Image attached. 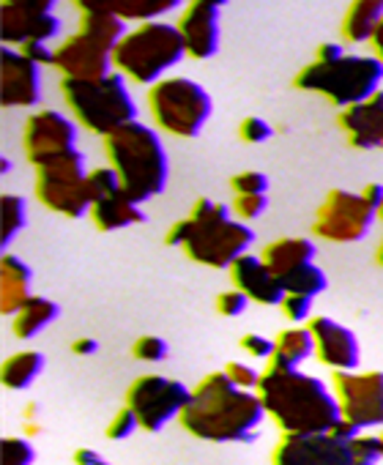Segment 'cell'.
Segmentation results:
<instances>
[{"mask_svg":"<svg viewBox=\"0 0 383 465\" xmlns=\"http://www.w3.org/2000/svg\"><path fill=\"white\" fill-rule=\"evenodd\" d=\"M266 405L258 391L236 386L225 370L206 375L181 413V427L209 443H247L260 435Z\"/></svg>","mask_w":383,"mask_h":465,"instance_id":"cell-1","label":"cell"},{"mask_svg":"<svg viewBox=\"0 0 383 465\" xmlns=\"http://www.w3.org/2000/svg\"><path fill=\"white\" fill-rule=\"evenodd\" d=\"M258 394L269 419L282 430V435L326 432L342 424L334 386H326L320 378L304 372L301 367L269 364L263 370Z\"/></svg>","mask_w":383,"mask_h":465,"instance_id":"cell-2","label":"cell"},{"mask_svg":"<svg viewBox=\"0 0 383 465\" xmlns=\"http://www.w3.org/2000/svg\"><path fill=\"white\" fill-rule=\"evenodd\" d=\"M164 242L183 250L189 261L201 266L231 272V266L255 244V232L250 222L236 219L231 205L201 197L186 219L170 227Z\"/></svg>","mask_w":383,"mask_h":465,"instance_id":"cell-3","label":"cell"},{"mask_svg":"<svg viewBox=\"0 0 383 465\" xmlns=\"http://www.w3.org/2000/svg\"><path fill=\"white\" fill-rule=\"evenodd\" d=\"M104 153L110 167L121 175L126 194L137 203L159 197L170 178V159L162 143V134L140 121L126 124L123 129L104 137Z\"/></svg>","mask_w":383,"mask_h":465,"instance_id":"cell-4","label":"cell"},{"mask_svg":"<svg viewBox=\"0 0 383 465\" xmlns=\"http://www.w3.org/2000/svg\"><path fill=\"white\" fill-rule=\"evenodd\" d=\"M293 85L304 94L329 99L339 110H348L383 91V61L378 55L361 53L315 58L293 77Z\"/></svg>","mask_w":383,"mask_h":465,"instance_id":"cell-5","label":"cell"},{"mask_svg":"<svg viewBox=\"0 0 383 465\" xmlns=\"http://www.w3.org/2000/svg\"><path fill=\"white\" fill-rule=\"evenodd\" d=\"M383 460L378 435L339 424L326 432L282 435L271 465H378Z\"/></svg>","mask_w":383,"mask_h":465,"instance_id":"cell-6","label":"cell"},{"mask_svg":"<svg viewBox=\"0 0 383 465\" xmlns=\"http://www.w3.org/2000/svg\"><path fill=\"white\" fill-rule=\"evenodd\" d=\"M61 94L72 118L99 137H110L113 132L137 121V102L129 91V80L121 72L99 80L64 77Z\"/></svg>","mask_w":383,"mask_h":465,"instance_id":"cell-7","label":"cell"},{"mask_svg":"<svg viewBox=\"0 0 383 465\" xmlns=\"http://www.w3.org/2000/svg\"><path fill=\"white\" fill-rule=\"evenodd\" d=\"M126 34V23L118 15H83L77 31L55 47V69L69 80L107 77L115 72L113 53Z\"/></svg>","mask_w":383,"mask_h":465,"instance_id":"cell-8","label":"cell"},{"mask_svg":"<svg viewBox=\"0 0 383 465\" xmlns=\"http://www.w3.org/2000/svg\"><path fill=\"white\" fill-rule=\"evenodd\" d=\"M186 58V45L178 25L164 20L140 23L132 28L113 53L115 72H121L129 83L156 85L164 80L181 61Z\"/></svg>","mask_w":383,"mask_h":465,"instance_id":"cell-9","label":"cell"},{"mask_svg":"<svg viewBox=\"0 0 383 465\" xmlns=\"http://www.w3.org/2000/svg\"><path fill=\"white\" fill-rule=\"evenodd\" d=\"M148 110L153 124L172 137L192 140L211 118L214 102L209 91L189 77H164L148 91Z\"/></svg>","mask_w":383,"mask_h":465,"instance_id":"cell-10","label":"cell"},{"mask_svg":"<svg viewBox=\"0 0 383 465\" xmlns=\"http://www.w3.org/2000/svg\"><path fill=\"white\" fill-rule=\"evenodd\" d=\"M88 159L80 148L53 156L36 167V197L50 211L83 219L91 216V189H88Z\"/></svg>","mask_w":383,"mask_h":465,"instance_id":"cell-11","label":"cell"},{"mask_svg":"<svg viewBox=\"0 0 383 465\" xmlns=\"http://www.w3.org/2000/svg\"><path fill=\"white\" fill-rule=\"evenodd\" d=\"M189 400L192 389L167 375H140L126 391V405L137 413L142 430L148 432H162L172 419H181Z\"/></svg>","mask_w":383,"mask_h":465,"instance_id":"cell-12","label":"cell"},{"mask_svg":"<svg viewBox=\"0 0 383 465\" xmlns=\"http://www.w3.org/2000/svg\"><path fill=\"white\" fill-rule=\"evenodd\" d=\"M378 219V208L364 200L361 192L334 189L315 219V236L331 244H358L369 236Z\"/></svg>","mask_w":383,"mask_h":465,"instance_id":"cell-13","label":"cell"},{"mask_svg":"<svg viewBox=\"0 0 383 465\" xmlns=\"http://www.w3.org/2000/svg\"><path fill=\"white\" fill-rule=\"evenodd\" d=\"M331 386L345 424L361 432L383 430V372H334Z\"/></svg>","mask_w":383,"mask_h":465,"instance_id":"cell-14","label":"cell"},{"mask_svg":"<svg viewBox=\"0 0 383 465\" xmlns=\"http://www.w3.org/2000/svg\"><path fill=\"white\" fill-rule=\"evenodd\" d=\"M23 145L28 162L39 167L42 162L77 148V121L61 115L58 110H36L25 121Z\"/></svg>","mask_w":383,"mask_h":465,"instance_id":"cell-15","label":"cell"},{"mask_svg":"<svg viewBox=\"0 0 383 465\" xmlns=\"http://www.w3.org/2000/svg\"><path fill=\"white\" fill-rule=\"evenodd\" d=\"M0 102L9 110L42 102V66L17 47H6L0 58Z\"/></svg>","mask_w":383,"mask_h":465,"instance_id":"cell-16","label":"cell"},{"mask_svg":"<svg viewBox=\"0 0 383 465\" xmlns=\"http://www.w3.org/2000/svg\"><path fill=\"white\" fill-rule=\"evenodd\" d=\"M315 334V356L334 372H353L361 364L358 337L329 315H318L307 323Z\"/></svg>","mask_w":383,"mask_h":465,"instance_id":"cell-17","label":"cell"},{"mask_svg":"<svg viewBox=\"0 0 383 465\" xmlns=\"http://www.w3.org/2000/svg\"><path fill=\"white\" fill-rule=\"evenodd\" d=\"M228 274L233 280V288L244 291L250 302H258L263 307H282L288 296L282 277L263 261V255H241Z\"/></svg>","mask_w":383,"mask_h":465,"instance_id":"cell-18","label":"cell"},{"mask_svg":"<svg viewBox=\"0 0 383 465\" xmlns=\"http://www.w3.org/2000/svg\"><path fill=\"white\" fill-rule=\"evenodd\" d=\"M220 12L222 9L217 6L192 4L189 0V6L175 23L186 45V58L209 61L220 53Z\"/></svg>","mask_w":383,"mask_h":465,"instance_id":"cell-19","label":"cell"},{"mask_svg":"<svg viewBox=\"0 0 383 465\" xmlns=\"http://www.w3.org/2000/svg\"><path fill=\"white\" fill-rule=\"evenodd\" d=\"M339 129L358 151L383 148V91L339 113Z\"/></svg>","mask_w":383,"mask_h":465,"instance_id":"cell-20","label":"cell"},{"mask_svg":"<svg viewBox=\"0 0 383 465\" xmlns=\"http://www.w3.org/2000/svg\"><path fill=\"white\" fill-rule=\"evenodd\" d=\"M64 23L55 15H36L15 6L0 9V34L6 47H23L28 42H53L61 36Z\"/></svg>","mask_w":383,"mask_h":465,"instance_id":"cell-21","label":"cell"},{"mask_svg":"<svg viewBox=\"0 0 383 465\" xmlns=\"http://www.w3.org/2000/svg\"><path fill=\"white\" fill-rule=\"evenodd\" d=\"M72 4L83 12H110L118 15L123 23H153L175 9H181L183 0H72Z\"/></svg>","mask_w":383,"mask_h":465,"instance_id":"cell-22","label":"cell"},{"mask_svg":"<svg viewBox=\"0 0 383 465\" xmlns=\"http://www.w3.org/2000/svg\"><path fill=\"white\" fill-rule=\"evenodd\" d=\"M31 285H34L31 266L23 258L6 252L4 261H0V310H4L6 318H15L23 310V304L34 296Z\"/></svg>","mask_w":383,"mask_h":465,"instance_id":"cell-23","label":"cell"},{"mask_svg":"<svg viewBox=\"0 0 383 465\" xmlns=\"http://www.w3.org/2000/svg\"><path fill=\"white\" fill-rule=\"evenodd\" d=\"M91 219L99 230L113 232V230H123V227H134L142 224L148 219V213L142 211V203H137L132 194H126V189L102 197L91 205Z\"/></svg>","mask_w":383,"mask_h":465,"instance_id":"cell-24","label":"cell"},{"mask_svg":"<svg viewBox=\"0 0 383 465\" xmlns=\"http://www.w3.org/2000/svg\"><path fill=\"white\" fill-rule=\"evenodd\" d=\"M383 23V0H353L342 17V36L348 45L372 42Z\"/></svg>","mask_w":383,"mask_h":465,"instance_id":"cell-25","label":"cell"},{"mask_svg":"<svg viewBox=\"0 0 383 465\" xmlns=\"http://www.w3.org/2000/svg\"><path fill=\"white\" fill-rule=\"evenodd\" d=\"M58 315H61V307L53 299H47V296H31L23 304V310L15 315L12 331H15L17 340H25V342L28 340H36L42 331H47L58 321Z\"/></svg>","mask_w":383,"mask_h":465,"instance_id":"cell-26","label":"cell"},{"mask_svg":"<svg viewBox=\"0 0 383 465\" xmlns=\"http://www.w3.org/2000/svg\"><path fill=\"white\" fill-rule=\"evenodd\" d=\"M315 255H318V247L312 239H280L263 250V261L280 277H285L288 272H293L304 263H315Z\"/></svg>","mask_w":383,"mask_h":465,"instance_id":"cell-27","label":"cell"},{"mask_svg":"<svg viewBox=\"0 0 383 465\" xmlns=\"http://www.w3.org/2000/svg\"><path fill=\"white\" fill-rule=\"evenodd\" d=\"M274 340H277V351H274V359L269 364L299 367L301 361H307L309 356H315V334H312L309 326L285 329Z\"/></svg>","mask_w":383,"mask_h":465,"instance_id":"cell-28","label":"cell"},{"mask_svg":"<svg viewBox=\"0 0 383 465\" xmlns=\"http://www.w3.org/2000/svg\"><path fill=\"white\" fill-rule=\"evenodd\" d=\"M44 364H47L44 353H39V351H20V353L9 356L4 361V372H0V378H4V386L9 391H25L44 372Z\"/></svg>","mask_w":383,"mask_h":465,"instance_id":"cell-29","label":"cell"},{"mask_svg":"<svg viewBox=\"0 0 383 465\" xmlns=\"http://www.w3.org/2000/svg\"><path fill=\"white\" fill-rule=\"evenodd\" d=\"M0 208H4L0 211V216H4V236H0V244H4V250H9L28 224V200L23 194L6 192L4 200H0Z\"/></svg>","mask_w":383,"mask_h":465,"instance_id":"cell-30","label":"cell"},{"mask_svg":"<svg viewBox=\"0 0 383 465\" xmlns=\"http://www.w3.org/2000/svg\"><path fill=\"white\" fill-rule=\"evenodd\" d=\"M282 282H285L288 293H299V296H309V299H318L329 288L326 272L318 263H304V266L288 272L282 277Z\"/></svg>","mask_w":383,"mask_h":465,"instance_id":"cell-31","label":"cell"},{"mask_svg":"<svg viewBox=\"0 0 383 465\" xmlns=\"http://www.w3.org/2000/svg\"><path fill=\"white\" fill-rule=\"evenodd\" d=\"M88 189H91V200L96 203V200H102V197H110V194L121 192L123 183H121V175L107 164V167L91 170V175H88Z\"/></svg>","mask_w":383,"mask_h":465,"instance_id":"cell-32","label":"cell"},{"mask_svg":"<svg viewBox=\"0 0 383 465\" xmlns=\"http://www.w3.org/2000/svg\"><path fill=\"white\" fill-rule=\"evenodd\" d=\"M236 219L241 222H255L269 211V194H236V200L231 203Z\"/></svg>","mask_w":383,"mask_h":465,"instance_id":"cell-33","label":"cell"},{"mask_svg":"<svg viewBox=\"0 0 383 465\" xmlns=\"http://www.w3.org/2000/svg\"><path fill=\"white\" fill-rule=\"evenodd\" d=\"M36 449L28 438L9 435L4 438V465H34Z\"/></svg>","mask_w":383,"mask_h":465,"instance_id":"cell-34","label":"cell"},{"mask_svg":"<svg viewBox=\"0 0 383 465\" xmlns=\"http://www.w3.org/2000/svg\"><path fill=\"white\" fill-rule=\"evenodd\" d=\"M231 186H233L236 194H269L271 181L260 170H244V173L231 178Z\"/></svg>","mask_w":383,"mask_h":465,"instance_id":"cell-35","label":"cell"},{"mask_svg":"<svg viewBox=\"0 0 383 465\" xmlns=\"http://www.w3.org/2000/svg\"><path fill=\"white\" fill-rule=\"evenodd\" d=\"M132 353H134V359H140V361H164L167 356H170V345L162 340V337H156V334H142L137 342H134V348H132Z\"/></svg>","mask_w":383,"mask_h":465,"instance_id":"cell-36","label":"cell"},{"mask_svg":"<svg viewBox=\"0 0 383 465\" xmlns=\"http://www.w3.org/2000/svg\"><path fill=\"white\" fill-rule=\"evenodd\" d=\"M137 430H142L137 413H134L129 405H123V408L113 416V421H110V427H107V438H110V440H126V438H132Z\"/></svg>","mask_w":383,"mask_h":465,"instance_id":"cell-37","label":"cell"},{"mask_svg":"<svg viewBox=\"0 0 383 465\" xmlns=\"http://www.w3.org/2000/svg\"><path fill=\"white\" fill-rule=\"evenodd\" d=\"M239 137H241L244 143H250V145H260V143H266V140L274 137V129H271V124H269L266 118H260V115H247V118L239 124Z\"/></svg>","mask_w":383,"mask_h":465,"instance_id":"cell-38","label":"cell"},{"mask_svg":"<svg viewBox=\"0 0 383 465\" xmlns=\"http://www.w3.org/2000/svg\"><path fill=\"white\" fill-rule=\"evenodd\" d=\"M225 375H228L236 386L252 389V391H258L260 378H263V372H258L252 364H244V361H228V364H225Z\"/></svg>","mask_w":383,"mask_h":465,"instance_id":"cell-39","label":"cell"},{"mask_svg":"<svg viewBox=\"0 0 383 465\" xmlns=\"http://www.w3.org/2000/svg\"><path fill=\"white\" fill-rule=\"evenodd\" d=\"M247 307H250V296L239 288H231V291L220 293V299H217V312L225 318H239L247 312Z\"/></svg>","mask_w":383,"mask_h":465,"instance_id":"cell-40","label":"cell"},{"mask_svg":"<svg viewBox=\"0 0 383 465\" xmlns=\"http://www.w3.org/2000/svg\"><path fill=\"white\" fill-rule=\"evenodd\" d=\"M312 304H315V299H309V296L288 293L280 310L285 312V318H288V321H293V323H304V321H312Z\"/></svg>","mask_w":383,"mask_h":465,"instance_id":"cell-41","label":"cell"},{"mask_svg":"<svg viewBox=\"0 0 383 465\" xmlns=\"http://www.w3.org/2000/svg\"><path fill=\"white\" fill-rule=\"evenodd\" d=\"M241 348H244L252 359L271 361V359H274V351H277V340H271V337H266V334H244V337H241Z\"/></svg>","mask_w":383,"mask_h":465,"instance_id":"cell-42","label":"cell"},{"mask_svg":"<svg viewBox=\"0 0 383 465\" xmlns=\"http://www.w3.org/2000/svg\"><path fill=\"white\" fill-rule=\"evenodd\" d=\"M17 50H23L39 66H55V47H50V42H28Z\"/></svg>","mask_w":383,"mask_h":465,"instance_id":"cell-43","label":"cell"},{"mask_svg":"<svg viewBox=\"0 0 383 465\" xmlns=\"http://www.w3.org/2000/svg\"><path fill=\"white\" fill-rule=\"evenodd\" d=\"M58 0H4V6H15V9H25V12H36V15H53Z\"/></svg>","mask_w":383,"mask_h":465,"instance_id":"cell-44","label":"cell"},{"mask_svg":"<svg viewBox=\"0 0 383 465\" xmlns=\"http://www.w3.org/2000/svg\"><path fill=\"white\" fill-rule=\"evenodd\" d=\"M74 465H113V462H107L99 451H93V449H77L74 451Z\"/></svg>","mask_w":383,"mask_h":465,"instance_id":"cell-45","label":"cell"},{"mask_svg":"<svg viewBox=\"0 0 383 465\" xmlns=\"http://www.w3.org/2000/svg\"><path fill=\"white\" fill-rule=\"evenodd\" d=\"M361 194H364V200H367L369 205H375V208L380 211V203H383V183H367V186L361 189Z\"/></svg>","mask_w":383,"mask_h":465,"instance_id":"cell-46","label":"cell"},{"mask_svg":"<svg viewBox=\"0 0 383 465\" xmlns=\"http://www.w3.org/2000/svg\"><path fill=\"white\" fill-rule=\"evenodd\" d=\"M96 351H99V342L91 340V337H80V340L72 345V353H77V356H93Z\"/></svg>","mask_w":383,"mask_h":465,"instance_id":"cell-47","label":"cell"},{"mask_svg":"<svg viewBox=\"0 0 383 465\" xmlns=\"http://www.w3.org/2000/svg\"><path fill=\"white\" fill-rule=\"evenodd\" d=\"M345 50L339 47V45H331V42H326V45H320L318 47V53H315V58H337V55H342Z\"/></svg>","mask_w":383,"mask_h":465,"instance_id":"cell-48","label":"cell"},{"mask_svg":"<svg viewBox=\"0 0 383 465\" xmlns=\"http://www.w3.org/2000/svg\"><path fill=\"white\" fill-rule=\"evenodd\" d=\"M372 55H378L380 61H383V23H380V28L375 31V36H372Z\"/></svg>","mask_w":383,"mask_h":465,"instance_id":"cell-49","label":"cell"},{"mask_svg":"<svg viewBox=\"0 0 383 465\" xmlns=\"http://www.w3.org/2000/svg\"><path fill=\"white\" fill-rule=\"evenodd\" d=\"M192 4H206V6H217V9H225L228 0H192Z\"/></svg>","mask_w":383,"mask_h":465,"instance_id":"cell-50","label":"cell"},{"mask_svg":"<svg viewBox=\"0 0 383 465\" xmlns=\"http://www.w3.org/2000/svg\"><path fill=\"white\" fill-rule=\"evenodd\" d=\"M378 266L383 269V242H380V247H378Z\"/></svg>","mask_w":383,"mask_h":465,"instance_id":"cell-51","label":"cell"},{"mask_svg":"<svg viewBox=\"0 0 383 465\" xmlns=\"http://www.w3.org/2000/svg\"><path fill=\"white\" fill-rule=\"evenodd\" d=\"M4 173H12V159L4 156Z\"/></svg>","mask_w":383,"mask_h":465,"instance_id":"cell-52","label":"cell"},{"mask_svg":"<svg viewBox=\"0 0 383 465\" xmlns=\"http://www.w3.org/2000/svg\"><path fill=\"white\" fill-rule=\"evenodd\" d=\"M378 440H380V451H383V430H380V435H378Z\"/></svg>","mask_w":383,"mask_h":465,"instance_id":"cell-53","label":"cell"},{"mask_svg":"<svg viewBox=\"0 0 383 465\" xmlns=\"http://www.w3.org/2000/svg\"><path fill=\"white\" fill-rule=\"evenodd\" d=\"M378 219H383V203H380V211H378Z\"/></svg>","mask_w":383,"mask_h":465,"instance_id":"cell-54","label":"cell"}]
</instances>
